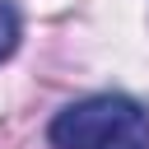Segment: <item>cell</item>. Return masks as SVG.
<instances>
[{"mask_svg":"<svg viewBox=\"0 0 149 149\" xmlns=\"http://www.w3.org/2000/svg\"><path fill=\"white\" fill-rule=\"evenodd\" d=\"M47 135L56 149H149V112L126 93H93L61 107Z\"/></svg>","mask_w":149,"mask_h":149,"instance_id":"obj_1","label":"cell"},{"mask_svg":"<svg viewBox=\"0 0 149 149\" xmlns=\"http://www.w3.org/2000/svg\"><path fill=\"white\" fill-rule=\"evenodd\" d=\"M19 37H23V19H19L14 0H0V61H9V56H14Z\"/></svg>","mask_w":149,"mask_h":149,"instance_id":"obj_2","label":"cell"}]
</instances>
